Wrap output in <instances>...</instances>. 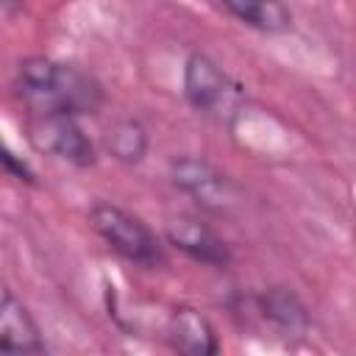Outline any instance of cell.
<instances>
[{"instance_id": "obj_1", "label": "cell", "mask_w": 356, "mask_h": 356, "mask_svg": "<svg viewBox=\"0 0 356 356\" xmlns=\"http://www.w3.org/2000/svg\"><path fill=\"white\" fill-rule=\"evenodd\" d=\"M17 95L33 114H95L103 106V86L78 64L31 56L17 70Z\"/></svg>"}, {"instance_id": "obj_2", "label": "cell", "mask_w": 356, "mask_h": 356, "mask_svg": "<svg viewBox=\"0 0 356 356\" xmlns=\"http://www.w3.org/2000/svg\"><path fill=\"white\" fill-rule=\"evenodd\" d=\"M184 95L192 108L217 122H231L245 100L242 86L203 53H192L184 64Z\"/></svg>"}, {"instance_id": "obj_3", "label": "cell", "mask_w": 356, "mask_h": 356, "mask_svg": "<svg viewBox=\"0 0 356 356\" xmlns=\"http://www.w3.org/2000/svg\"><path fill=\"white\" fill-rule=\"evenodd\" d=\"M92 228L100 234V239L125 261L139 267H156L164 261V248L159 236L131 211L114 206V203H97L92 206Z\"/></svg>"}, {"instance_id": "obj_4", "label": "cell", "mask_w": 356, "mask_h": 356, "mask_svg": "<svg viewBox=\"0 0 356 356\" xmlns=\"http://www.w3.org/2000/svg\"><path fill=\"white\" fill-rule=\"evenodd\" d=\"M31 142L61 161H70L75 167L95 164V145L78 125V117L70 114H33L31 125Z\"/></svg>"}, {"instance_id": "obj_5", "label": "cell", "mask_w": 356, "mask_h": 356, "mask_svg": "<svg viewBox=\"0 0 356 356\" xmlns=\"http://www.w3.org/2000/svg\"><path fill=\"white\" fill-rule=\"evenodd\" d=\"M170 175L172 184L203 209H222L231 200V181L203 159H175L170 164Z\"/></svg>"}, {"instance_id": "obj_6", "label": "cell", "mask_w": 356, "mask_h": 356, "mask_svg": "<svg viewBox=\"0 0 356 356\" xmlns=\"http://www.w3.org/2000/svg\"><path fill=\"white\" fill-rule=\"evenodd\" d=\"M167 239L178 250H184L189 259L209 264V267H225L231 261L228 245L217 236L214 228H209L200 217L178 214L167 222Z\"/></svg>"}, {"instance_id": "obj_7", "label": "cell", "mask_w": 356, "mask_h": 356, "mask_svg": "<svg viewBox=\"0 0 356 356\" xmlns=\"http://www.w3.org/2000/svg\"><path fill=\"white\" fill-rule=\"evenodd\" d=\"M42 331L25 303L0 284V353H42Z\"/></svg>"}, {"instance_id": "obj_8", "label": "cell", "mask_w": 356, "mask_h": 356, "mask_svg": "<svg viewBox=\"0 0 356 356\" xmlns=\"http://www.w3.org/2000/svg\"><path fill=\"white\" fill-rule=\"evenodd\" d=\"M167 342L172 350H181V353H189V356H211L220 350V342H217V334L211 328V323L195 312V309H175L170 323H167Z\"/></svg>"}, {"instance_id": "obj_9", "label": "cell", "mask_w": 356, "mask_h": 356, "mask_svg": "<svg viewBox=\"0 0 356 356\" xmlns=\"http://www.w3.org/2000/svg\"><path fill=\"white\" fill-rule=\"evenodd\" d=\"M261 317L281 334V337H303L309 328V312L300 303V298L286 286H270L259 298Z\"/></svg>"}, {"instance_id": "obj_10", "label": "cell", "mask_w": 356, "mask_h": 356, "mask_svg": "<svg viewBox=\"0 0 356 356\" xmlns=\"http://www.w3.org/2000/svg\"><path fill=\"white\" fill-rule=\"evenodd\" d=\"M217 3L225 6L239 22H245L256 31H264V33L286 31L292 22V17L281 0H217Z\"/></svg>"}, {"instance_id": "obj_11", "label": "cell", "mask_w": 356, "mask_h": 356, "mask_svg": "<svg viewBox=\"0 0 356 356\" xmlns=\"http://www.w3.org/2000/svg\"><path fill=\"white\" fill-rule=\"evenodd\" d=\"M108 153L122 164H136L147 153V134L136 120H120L106 134Z\"/></svg>"}, {"instance_id": "obj_12", "label": "cell", "mask_w": 356, "mask_h": 356, "mask_svg": "<svg viewBox=\"0 0 356 356\" xmlns=\"http://www.w3.org/2000/svg\"><path fill=\"white\" fill-rule=\"evenodd\" d=\"M0 161H3V164H6L17 178H22V181H33V172L28 170V164H25V161H19V159H14V153H11L3 142H0Z\"/></svg>"}, {"instance_id": "obj_13", "label": "cell", "mask_w": 356, "mask_h": 356, "mask_svg": "<svg viewBox=\"0 0 356 356\" xmlns=\"http://www.w3.org/2000/svg\"><path fill=\"white\" fill-rule=\"evenodd\" d=\"M0 6H14V8H17V6H19V0H0Z\"/></svg>"}]
</instances>
